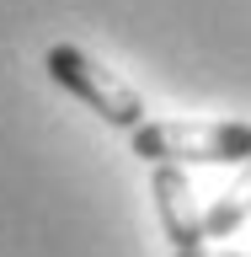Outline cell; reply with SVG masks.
<instances>
[{
	"label": "cell",
	"instance_id": "obj_1",
	"mask_svg": "<svg viewBox=\"0 0 251 257\" xmlns=\"http://www.w3.org/2000/svg\"><path fill=\"white\" fill-rule=\"evenodd\" d=\"M134 156H144L150 166H224V161H251V123L246 118H219V123H144L128 134Z\"/></svg>",
	"mask_w": 251,
	"mask_h": 257
},
{
	"label": "cell",
	"instance_id": "obj_2",
	"mask_svg": "<svg viewBox=\"0 0 251 257\" xmlns=\"http://www.w3.org/2000/svg\"><path fill=\"white\" fill-rule=\"evenodd\" d=\"M43 70H48V80H54V86H64L75 102H86L102 123L128 128V134H134V128H144V102H139V91H134L128 80H118V70L96 64L86 48L54 43V48L43 54Z\"/></svg>",
	"mask_w": 251,
	"mask_h": 257
},
{
	"label": "cell",
	"instance_id": "obj_3",
	"mask_svg": "<svg viewBox=\"0 0 251 257\" xmlns=\"http://www.w3.org/2000/svg\"><path fill=\"white\" fill-rule=\"evenodd\" d=\"M150 193H155L160 230H166V241H171L176 252L203 246V209H198V193H192L187 172H182V166H155Z\"/></svg>",
	"mask_w": 251,
	"mask_h": 257
},
{
	"label": "cell",
	"instance_id": "obj_4",
	"mask_svg": "<svg viewBox=\"0 0 251 257\" xmlns=\"http://www.w3.org/2000/svg\"><path fill=\"white\" fill-rule=\"evenodd\" d=\"M246 214H251V161H246V172L203 209V241H219V236H230V230H240Z\"/></svg>",
	"mask_w": 251,
	"mask_h": 257
},
{
	"label": "cell",
	"instance_id": "obj_5",
	"mask_svg": "<svg viewBox=\"0 0 251 257\" xmlns=\"http://www.w3.org/2000/svg\"><path fill=\"white\" fill-rule=\"evenodd\" d=\"M176 257H240V252H219V246H192V252H176Z\"/></svg>",
	"mask_w": 251,
	"mask_h": 257
}]
</instances>
